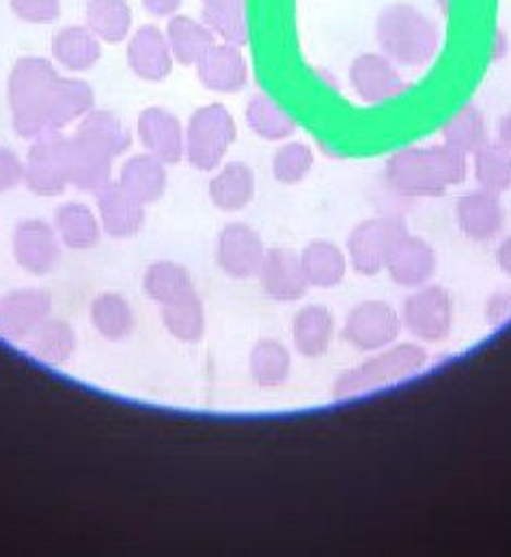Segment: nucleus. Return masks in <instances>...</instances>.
Wrapping results in <instances>:
<instances>
[{
	"label": "nucleus",
	"mask_w": 511,
	"mask_h": 557,
	"mask_svg": "<svg viewBox=\"0 0 511 557\" xmlns=\"http://www.w3.org/2000/svg\"><path fill=\"white\" fill-rule=\"evenodd\" d=\"M251 379L259 389H278L291 374V352L276 339H259L249 355Z\"/></svg>",
	"instance_id": "72a5a7b5"
},
{
	"label": "nucleus",
	"mask_w": 511,
	"mask_h": 557,
	"mask_svg": "<svg viewBox=\"0 0 511 557\" xmlns=\"http://www.w3.org/2000/svg\"><path fill=\"white\" fill-rule=\"evenodd\" d=\"M164 33L175 63L184 67H195L203 59V54L219 41L203 20L184 13L169 17Z\"/></svg>",
	"instance_id": "bb28decb"
},
{
	"label": "nucleus",
	"mask_w": 511,
	"mask_h": 557,
	"mask_svg": "<svg viewBox=\"0 0 511 557\" xmlns=\"http://www.w3.org/2000/svg\"><path fill=\"white\" fill-rule=\"evenodd\" d=\"M52 225L61 238V245L72 251H89L98 247L104 234L98 212L80 201H67L59 206Z\"/></svg>",
	"instance_id": "cd10ccee"
},
{
	"label": "nucleus",
	"mask_w": 511,
	"mask_h": 557,
	"mask_svg": "<svg viewBox=\"0 0 511 557\" xmlns=\"http://www.w3.org/2000/svg\"><path fill=\"white\" fill-rule=\"evenodd\" d=\"M408 234V227L397 216H374L361 221L348 236L346 256L350 267L363 277H376L397 243Z\"/></svg>",
	"instance_id": "423d86ee"
},
{
	"label": "nucleus",
	"mask_w": 511,
	"mask_h": 557,
	"mask_svg": "<svg viewBox=\"0 0 511 557\" xmlns=\"http://www.w3.org/2000/svg\"><path fill=\"white\" fill-rule=\"evenodd\" d=\"M140 4L151 17H173L179 13L184 0H140Z\"/></svg>",
	"instance_id": "a18cd8bd"
},
{
	"label": "nucleus",
	"mask_w": 511,
	"mask_h": 557,
	"mask_svg": "<svg viewBox=\"0 0 511 557\" xmlns=\"http://www.w3.org/2000/svg\"><path fill=\"white\" fill-rule=\"evenodd\" d=\"M511 320V289L495 292L486 302V322L495 329L508 324Z\"/></svg>",
	"instance_id": "c03bdc74"
},
{
	"label": "nucleus",
	"mask_w": 511,
	"mask_h": 557,
	"mask_svg": "<svg viewBox=\"0 0 511 557\" xmlns=\"http://www.w3.org/2000/svg\"><path fill=\"white\" fill-rule=\"evenodd\" d=\"M85 26L102 44L128 41L134 26V13L128 0H87Z\"/></svg>",
	"instance_id": "7c9ffc66"
},
{
	"label": "nucleus",
	"mask_w": 511,
	"mask_h": 557,
	"mask_svg": "<svg viewBox=\"0 0 511 557\" xmlns=\"http://www.w3.org/2000/svg\"><path fill=\"white\" fill-rule=\"evenodd\" d=\"M61 133L30 143L24 158V184L37 197H59L67 190V171Z\"/></svg>",
	"instance_id": "9d476101"
},
{
	"label": "nucleus",
	"mask_w": 511,
	"mask_h": 557,
	"mask_svg": "<svg viewBox=\"0 0 511 557\" xmlns=\"http://www.w3.org/2000/svg\"><path fill=\"white\" fill-rule=\"evenodd\" d=\"M401 326L421 344H440L453 329V300L443 285H421L401 309Z\"/></svg>",
	"instance_id": "0eeeda50"
},
{
	"label": "nucleus",
	"mask_w": 511,
	"mask_h": 557,
	"mask_svg": "<svg viewBox=\"0 0 511 557\" xmlns=\"http://www.w3.org/2000/svg\"><path fill=\"white\" fill-rule=\"evenodd\" d=\"M256 171L242 160L223 162L208 184L210 201L221 212H240L249 208L256 199Z\"/></svg>",
	"instance_id": "5701e85b"
},
{
	"label": "nucleus",
	"mask_w": 511,
	"mask_h": 557,
	"mask_svg": "<svg viewBox=\"0 0 511 557\" xmlns=\"http://www.w3.org/2000/svg\"><path fill=\"white\" fill-rule=\"evenodd\" d=\"M142 292L151 302L164 307L184 296L195 294V285L186 267L171 260H162L147 267L142 275Z\"/></svg>",
	"instance_id": "f704fd0d"
},
{
	"label": "nucleus",
	"mask_w": 511,
	"mask_h": 557,
	"mask_svg": "<svg viewBox=\"0 0 511 557\" xmlns=\"http://www.w3.org/2000/svg\"><path fill=\"white\" fill-rule=\"evenodd\" d=\"M65 171L70 186L83 193H100L107 184H111L113 175V158L100 151L89 140L72 135L63 140Z\"/></svg>",
	"instance_id": "f3484780"
},
{
	"label": "nucleus",
	"mask_w": 511,
	"mask_h": 557,
	"mask_svg": "<svg viewBox=\"0 0 511 557\" xmlns=\"http://www.w3.org/2000/svg\"><path fill=\"white\" fill-rule=\"evenodd\" d=\"M96 208L102 232L117 240L136 236L145 223V206L128 195L117 182H111L96 193Z\"/></svg>",
	"instance_id": "4be33fe9"
},
{
	"label": "nucleus",
	"mask_w": 511,
	"mask_h": 557,
	"mask_svg": "<svg viewBox=\"0 0 511 557\" xmlns=\"http://www.w3.org/2000/svg\"><path fill=\"white\" fill-rule=\"evenodd\" d=\"M427 363H429V355L421 344H414V342H401L397 346L392 344L378 352H372V357L361 366L339 374V379L335 381L333 394L339 400L367 396L419 376L427 368Z\"/></svg>",
	"instance_id": "20e7f679"
},
{
	"label": "nucleus",
	"mask_w": 511,
	"mask_h": 557,
	"mask_svg": "<svg viewBox=\"0 0 511 557\" xmlns=\"http://www.w3.org/2000/svg\"><path fill=\"white\" fill-rule=\"evenodd\" d=\"M335 335V318L324 305H307L291 320V344L298 355L320 359L328 352Z\"/></svg>",
	"instance_id": "a878e982"
},
{
	"label": "nucleus",
	"mask_w": 511,
	"mask_h": 557,
	"mask_svg": "<svg viewBox=\"0 0 511 557\" xmlns=\"http://www.w3.org/2000/svg\"><path fill=\"white\" fill-rule=\"evenodd\" d=\"M162 324L166 333L182 342V344H197L203 339L205 329H208V318H205V307L201 298L195 294L184 296L171 305H164L160 311Z\"/></svg>",
	"instance_id": "4c0bfd02"
},
{
	"label": "nucleus",
	"mask_w": 511,
	"mask_h": 557,
	"mask_svg": "<svg viewBox=\"0 0 511 557\" xmlns=\"http://www.w3.org/2000/svg\"><path fill=\"white\" fill-rule=\"evenodd\" d=\"M96 109V94L89 83L74 76H59L52 85L43 117L48 133H61L72 124H78Z\"/></svg>",
	"instance_id": "aec40b11"
},
{
	"label": "nucleus",
	"mask_w": 511,
	"mask_h": 557,
	"mask_svg": "<svg viewBox=\"0 0 511 557\" xmlns=\"http://www.w3.org/2000/svg\"><path fill=\"white\" fill-rule=\"evenodd\" d=\"M473 175L482 190L503 195L511 190V149L488 143L473 153Z\"/></svg>",
	"instance_id": "ea45409f"
},
{
	"label": "nucleus",
	"mask_w": 511,
	"mask_h": 557,
	"mask_svg": "<svg viewBox=\"0 0 511 557\" xmlns=\"http://www.w3.org/2000/svg\"><path fill=\"white\" fill-rule=\"evenodd\" d=\"M506 54V33H497V44H495V57H503Z\"/></svg>",
	"instance_id": "09e8293b"
},
{
	"label": "nucleus",
	"mask_w": 511,
	"mask_h": 557,
	"mask_svg": "<svg viewBox=\"0 0 511 557\" xmlns=\"http://www.w3.org/2000/svg\"><path fill=\"white\" fill-rule=\"evenodd\" d=\"M257 277L267 298L276 302H296L309 289L302 262H300V253L285 247L265 251V258L261 262Z\"/></svg>",
	"instance_id": "6ab92c4d"
},
{
	"label": "nucleus",
	"mask_w": 511,
	"mask_h": 557,
	"mask_svg": "<svg viewBox=\"0 0 511 557\" xmlns=\"http://www.w3.org/2000/svg\"><path fill=\"white\" fill-rule=\"evenodd\" d=\"M499 143L511 149V111L499 122Z\"/></svg>",
	"instance_id": "de8ad7c7"
},
{
	"label": "nucleus",
	"mask_w": 511,
	"mask_h": 557,
	"mask_svg": "<svg viewBox=\"0 0 511 557\" xmlns=\"http://www.w3.org/2000/svg\"><path fill=\"white\" fill-rule=\"evenodd\" d=\"M238 139V124L225 104L212 102L197 109L186 126L184 160L201 173L216 171L234 143Z\"/></svg>",
	"instance_id": "39448f33"
},
{
	"label": "nucleus",
	"mask_w": 511,
	"mask_h": 557,
	"mask_svg": "<svg viewBox=\"0 0 511 557\" xmlns=\"http://www.w3.org/2000/svg\"><path fill=\"white\" fill-rule=\"evenodd\" d=\"M456 221L460 232L473 243H490L506 227V208L501 195L475 190L462 195L456 203Z\"/></svg>",
	"instance_id": "a211bd4d"
},
{
	"label": "nucleus",
	"mask_w": 511,
	"mask_h": 557,
	"mask_svg": "<svg viewBox=\"0 0 511 557\" xmlns=\"http://www.w3.org/2000/svg\"><path fill=\"white\" fill-rule=\"evenodd\" d=\"M440 137L443 143L456 147L458 151L473 156L477 149L490 143L486 115L482 113L479 107L466 104L443 126Z\"/></svg>",
	"instance_id": "58836bf2"
},
{
	"label": "nucleus",
	"mask_w": 511,
	"mask_h": 557,
	"mask_svg": "<svg viewBox=\"0 0 511 557\" xmlns=\"http://www.w3.org/2000/svg\"><path fill=\"white\" fill-rule=\"evenodd\" d=\"M350 87L365 104H384L406 91L401 67L395 65L383 52L359 54L348 72Z\"/></svg>",
	"instance_id": "9b49d317"
},
{
	"label": "nucleus",
	"mask_w": 511,
	"mask_h": 557,
	"mask_svg": "<svg viewBox=\"0 0 511 557\" xmlns=\"http://www.w3.org/2000/svg\"><path fill=\"white\" fill-rule=\"evenodd\" d=\"M126 61L132 74L147 83H162L173 74V52L166 33L153 24L132 30L126 46Z\"/></svg>",
	"instance_id": "dca6fc26"
},
{
	"label": "nucleus",
	"mask_w": 511,
	"mask_h": 557,
	"mask_svg": "<svg viewBox=\"0 0 511 557\" xmlns=\"http://www.w3.org/2000/svg\"><path fill=\"white\" fill-rule=\"evenodd\" d=\"M52 311V296L41 287H20L0 298V337L22 344Z\"/></svg>",
	"instance_id": "f8f14e48"
},
{
	"label": "nucleus",
	"mask_w": 511,
	"mask_h": 557,
	"mask_svg": "<svg viewBox=\"0 0 511 557\" xmlns=\"http://www.w3.org/2000/svg\"><path fill=\"white\" fill-rule=\"evenodd\" d=\"M245 122L249 131L267 143H278L294 137L296 120L267 94H256L247 102Z\"/></svg>",
	"instance_id": "2f4dec72"
},
{
	"label": "nucleus",
	"mask_w": 511,
	"mask_h": 557,
	"mask_svg": "<svg viewBox=\"0 0 511 557\" xmlns=\"http://www.w3.org/2000/svg\"><path fill=\"white\" fill-rule=\"evenodd\" d=\"M136 135L147 153L155 156L164 164H177L184 160L186 128L182 120L164 107H147L138 113Z\"/></svg>",
	"instance_id": "2eb2a0df"
},
{
	"label": "nucleus",
	"mask_w": 511,
	"mask_h": 557,
	"mask_svg": "<svg viewBox=\"0 0 511 557\" xmlns=\"http://www.w3.org/2000/svg\"><path fill=\"white\" fill-rule=\"evenodd\" d=\"M91 324L107 342H124L136 326L134 309L126 296L117 292H104L91 302Z\"/></svg>",
	"instance_id": "e433bc0d"
},
{
	"label": "nucleus",
	"mask_w": 511,
	"mask_h": 557,
	"mask_svg": "<svg viewBox=\"0 0 511 557\" xmlns=\"http://www.w3.org/2000/svg\"><path fill=\"white\" fill-rule=\"evenodd\" d=\"M24 182V160L9 147H0V195Z\"/></svg>",
	"instance_id": "37998d69"
},
{
	"label": "nucleus",
	"mask_w": 511,
	"mask_h": 557,
	"mask_svg": "<svg viewBox=\"0 0 511 557\" xmlns=\"http://www.w3.org/2000/svg\"><path fill=\"white\" fill-rule=\"evenodd\" d=\"M497 264L503 275L511 277V236L501 243V247L497 251Z\"/></svg>",
	"instance_id": "49530a36"
},
{
	"label": "nucleus",
	"mask_w": 511,
	"mask_h": 557,
	"mask_svg": "<svg viewBox=\"0 0 511 557\" xmlns=\"http://www.w3.org/2000/svg\"><path fill=\"white\" fill-rule=\"evenodd\" d=\"M61 238L43 219H24L15 225L11 236V251L15 264L35 277L48 275L61 260Z\"/></svg>",
	"instance_id": "1a4fd4ad"
},
{
	"label": "nucleus",
	"mask_w": 511,
	"mask_h": 557,
	"mask_svg": "<svg viewBox=\"0 0 511 557\" xmlns=\"http://www.w3.org/2000/svg\"><path fill=\"white\" fill-rule=\"evenodd\" d=\"M74 135L89 140L91 145H96L100 151H104L113 160L124 156L132 147V133H129L128 126L111 111L94 109L87 117H83L78 122V128Z\"/></svg>",
	"instance_id": "473e14b6"
},
{
	"label": "nucleus",
	"mask_w": 511,
	"mask_h": 557,
	"mask_svg": "<svg viewBox=\"0 0 511 557\" xmlns=\"http://www.w3.org/2000/svg\"><path fill=\"white\" fill-rule=\"evenodd\" d=\"M436 267L438 258L432 245L408 232L392 249L384 271L395 285L416 289L429 283V278L436 273Z\"/></svg>",
	"instance_id": "412c9836"
},
{
	"label": "nucleus",
	"mask_w": 511,
	"mask_h": 557,
	"mask_svg": "<svg viewBox=\"0 0 511 557\" xmlns=\"http://www.w3.org/2000/svg\"><path fill=\"white\" fill-rule=\"evenodd\" d=\"M166 166L169 164H164L162 160H158L147 151L134 153L124 160L117 184L142 206H151L160 201L166 190V184H169Z\"/></svg>",
	"instance_id": "393cba45"
},
{
	"label": "nucleus",
	"mask_w": 511,
	"mask_h": 557,
	"mask_svg": "<svg viewBox=\"0 0 511 557\" xmlns=\"http://www.w3.org/2000/svg\"><path fill=\"white\" fill-rule=\"evenodd\" d=\"M59 70L46 57H20L7 78V102L15 135L35 140L50 135L43 109L52 85L59 81Z\"/></svg>",
	"instance_id": "7ed1b4c3"
},
{
	"label": "nucleus",
	"mask_w": 511,
	"mask_h": 557,
	"mask_svg": "<svg viewBox=\"0 0 511 557\" xmlns=\"http://www.w3.org/2000/svg\"><path fill=\"white\" fill-rule=\"evenodd\" d=\"M13 15L26 24L43 26L61 17V0H9Z\"/></svg>",
	"instance_id": "79ce46f5"
},
{
	"label": "nucleus",
	"mask_w": 511,
	"mask_h": 557,
	"mask_svg": "<svg viewBox=\"0 0 511 557\" xmlns=\"http://www.w3.org/2000/svg\"><path fill=\"white\" fill-rule=\"evenodd\" d=\"M376 41L384 57L406 70L427 67L440 50V30L432 17L408 2H390L376 17Z\"/></svg>",
	"instance_id": "f03ea898"
},
{
	"label": "nucleus",
	"mask_w": 511,
	"mask_h": 557,
	"mask_svg": "<svg viewBox=\"0 0 511 557\" xmlns=\"http://www.w3.org/2000/svg\"><path fill=\"white\" fill-rule=\"evenodd\" d=\"M199 83L214 94H240L251 78L249 61L240 46L216 41L195 65Z\"/></svg>",
	"instance_id": "4468645a"
},
{
	"label": "nucleus",
	"mask_w": 511,
	"mask_h": 557,
	"mask_svg": "<svg viewBox=\"0 0 511 557\" xmlns=\"http://www.w3.org/2000/svg\"><path fill=\"white\" fill-rule=\"evenodd\" d=\"M401 315L386 300H363L344 324V339L359 352H378L397 342L401 333Z\"/></svg>",
	"instance_id": "6e6552de"
},
{
	"label": "nucleus",
	"mask_w": 511,
	"mask_h": 557,
	"mask_svg": "<svg viewBox=\"0 0 511 557\" xmlns=\"http://www.w3.org/2000/svg\"><path fill=\"white\" fill-rule=\"evenodd\" d=\"M315 164V153L309 143L287 140L283 143L272 158V175L278 184L294 186L307 180Z\"/></svg>",
	"instance_id": "a19ab883"
},
{
	"label": "nucleus",
	"mask_w": 511,
	"mask_h": 557,
	"mask_svg": "<svg viewBox=\"0 0 511 557\" xmlns=\"http://www.w3.org/2000/svg\"><path fill=\"white\" fill-rule=\"evenodd\" d=\"M261 234L247 223H229L219 234L216 262L227 277L247 281L257 277L265 258Z\"/></svg>",
	"instance_id": "ddd939ff"
},
{
	"label": "nucleus",
	"mask_w": 511,
	"mask_h": 557,
	"mask_svg": "<svg viewBox=\"0 0 511 557\" xmlns=\"http://www.w3.org/2000/svg\"><path fill=\"white\" fill-rule=\"evenodd\" d=\"M201 20L219 41L240 48L249 44L245 0H201Z\"/></svg>",
	"instance_id": "c9c22d12"
},
{
	"label": "nucleus",
	"mask_w": 511,
	"mask_h": 557,
	"mask_svg": "<svg viewBox=\"0 0 511 557\" xmlns=\"http://www.w3.org/2000/svg\"><path fill=\"white\" fill-rule=\"evenodd\" d=\"M300 262L309 287L331 289L344 283L348 275L346 251L331 240H313L300 251Z\"/></svg>",
	"instance_id": "c756f323"
},
{
	"label": "nucleus",
	"mask_w": 511,
	"mask_h": 557,
	"mask_svg": "<svg viewBox=\"0 0 511 557\" xmlns=\"http://www.w3.org/2000/svg\"><path fill=\"white\" fill-rule=\"evenodd\" d=\"M469 175V156L447 143L403 147L384 164L386 186L406 199L443 197Z\"/></svg>",
	"instance_id": "f257e3e1"
},
{
	"label": "nucleus",
	"mask_w": 511,
	"mask_h": 557,
	"mask_svg": "<svg viewBox=\"0 0 511 557\" xmlns=\"http://www.w3.org/2000/svg\"><path fill=\"white\" fill-rule=\"evenodd\" d=\"M33 359L43 366H63L67 363L78 346L74 329L59 318H46L24 342Z\"/></svg>",
	"instance_id": "c85d7f7f"
},
{
	"label": "nucleus",
	"mask_w": 511,
	"mask_h": 557,
	"mask_svg": "<svg viewBox=\"0 0 511 557\" xmlns=\"http://www.w3.org/2000/svg\"><path fill=\"white\" fill-rule=\"evenodd\" d=\"M50 52L54 63L72 74H83L94 70L104 54L102 41L85 24H72V26L59 28L52 37Z\"/></svg>",
	"instance_id": "b1692460"
}]
</instances>
